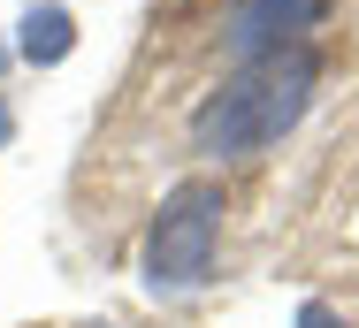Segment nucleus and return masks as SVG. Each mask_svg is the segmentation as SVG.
<instances>
[{"label": "nucleus", "instance_id": "0eeeda50", "mask_svg": "<svg viewBox=\"0 0 359 328\" xmlns=\"http://www.w3.org/2000/svg\"><path fill=\"white\" fill-rule=\"evenodd\" d=\"M0 69H8V46H0Z\"/></svg>", "mask_w": 359, "mask_h": 328}, {"label": "nucleus", "instance_id": "f257e3e1", "mask_svg": "<svg viewBox=\"0 0 359 328\" xmlns=\"http://www.w3.org/2000/svg\"><path fill=\"white\" fill-rule=\"evenodd\" d=\"M313 84H321V69H313L306 46H283L268 62L229 69L191 115V153L199 160H252V153L283 145L298 130V115L313 107Z\"/></svg>", "mask_w": 359, "mask_h": 328}, {"label": "nucleus", "instance_id": "20e7f679", "mask_svg": "<svg viewBox=\"0 0 359 328\" xmlns=\"http://www.w3.org/2000/svg\"><path fill=\"white\" fill-rule=\"evenodd\" d=\"M69 46H76V15L62 0H31V8H23V31H15V54L39 62V69H54V62H69Z\"/></svg>", "mask_w": 359, "mask_h": 328}, {"label": "nucleus", "instance_id": "423d86ee", "mask_svg": "<svg viewBox=\"0 0 359 328\" xmlns=\"http://www.w3.org/2000/svg\"><path fill=\"white\" fill-rule=\"evenodd\" d=\"M8 137H15V115H8V100H0V145H8Z\"/></svg>", "mask_w": 359, "mask_h": 328}, {"label": "nucleus", "instance_id": "39448f33", "mask_svg": "<svg viewBox=\"0 0 359 328\" xmlns=\"http://www.w3.org/2000/svg\"><path fill=\"white\" fill-rule=\"evenodd\" d=\"M298 328H352V321H344V313H337V306H321V298H313V306H306V313H298Z\"/></svg>", "mask_w": 359, "mask_h": 328}, {"label": "nucleus", "instance_id": "7ed1b4c3", "mask_svg": "<svg viewBox=\"0 0 359 328\" xmlns=\"http://www.w3.org/2000/svg\"><path fill=\"white\" fill-rule=\"evenodd\" d=\"M321 8H329V0H229V8H222V54L237 69L268 62V54L298 46V39L321 23Z\"/></svg>", "mask_w": 359, "mask_h": 328}, {"label": "nucleus", "instance_id": "f03ea898", "mask_svg": "<svg viewBox=\"0 0 359 328\" xmlns=\"http://www.w3.org/2000/svg\"><path fill=\"white\" fill-rule=\"evenodd\" d=\"M215 245H222V184L191 176L161 198L145 229V282L153 290H199L215 282Z\"/></svg>", "mask_w": 359, "mask_h": 328}]
</instances>
